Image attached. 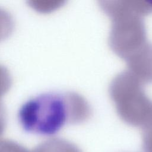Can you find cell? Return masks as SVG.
Wrapping results in <instances>:
<instances>
[{
    "mask_svg": "<svg viewBox=\"0 0 152 152\" xmlns=\"http://www.w3.org/2000/svg\"><path fill=\"white\" fill-rule=\"evenodd\" d=\"M91 113L87 102L76 93H46L26 101L18 110V119L27 132L52 136L67 123L86 121Z\"/></svg>",
    "mask_w": 152,
    "mask_h": 152,
    "instance_id": "obj_1",
    "label": "cell"
},
{
    "mask_svg": "<svg viewBox=\"0 0 152 152\" xmlns=\"http://www.w3.org/2000/svg\"><path fill=\"white\" fill-rule=\"evenodd\" d=\"M102 10L111 20L109 44L125 61L148 43L144 16L152 12V1H100Z\"/></svg>",
    "mask_w": 152,
    "mask_h": 152,
    "instance_id": "obj_2",
    "label": "cell"
},
{
    "mask_svg": "<svg viewBox=\"0 0 152 152\" xmlns=\"http://www.w3.org/2000/svg\"><path fill=\"white\" fill-rule=\"evenodd\" d=\"M143 83L126 70L111 81L109 93L119 118L132 126L144 128L152 121V103Z\"/></svg>",
    "mask_w": 152,
    "mask_h": 152,
    "instance_id": "obj_3",
    "label": "cell"
},
{
    "mask_svg": "<svg viewBox=\"0 0 152 152\" xmlns=\"http://www.w3.org/2000/svg\"><path fill=\"white\" fill-rule=\"evenodd\" d=\"M125 62L128 71L143 84L152 83V43H147Z\"/></svg>",
    "mask_w": 152,
    "mask_h": 152,
    "instance_id": "obj_4",
    "label": "cell"
},
{
    "mask_svg": "<svg viewBox=\"0 0 152 152\" xmlns=\"http://www.w3.org/2000/svg\"><path fill=\"white\" fill-rule=\"evenodd\" d=\"M33 152H81L72 142L65 140L53 138L49 139L37 145Z\"/></svg>",
    "mask_w": 152,
    "mask_h": 152,
    "instance_id": "obj_5",
    "label": "cell"
},
{
    "mask_svg": "<svg viewBox=\"0 0 152 152\" xmlns=\"http://www.w3.org/2000/svg\"><path fill=\"white\" fill-rule=\"evenodd\" d=\"M0 152H33L23 145L10 140L1 141Z\"/></svg>",
    "mask_w": 152,
    "mask_h": 152,
    "instance_id": "obj_6",
    "label": "cell"
},
{
    "mask_svg": "<svg viewBox=\"0 0 152 152\" xmlns=\"http://www.w3.org/2000/svg\"><path fill=\"white\" fill-rule=\"evenodd\" d=\"M142 148L144 152H152V121L142 128Z\"/></svg>",
    "mask_w": 152,
    "mask_h": 152,
    "instance_id": "obj_7",
    "label": "cell"
}]
</instances>
